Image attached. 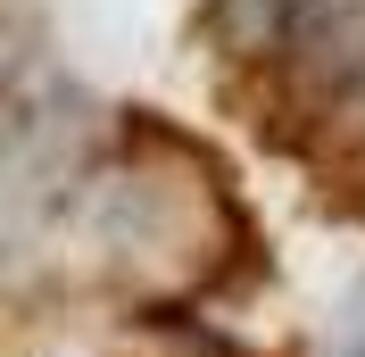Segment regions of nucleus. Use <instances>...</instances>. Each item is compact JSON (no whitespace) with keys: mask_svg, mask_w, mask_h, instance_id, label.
<instances>
[{"mask_svg":"<svg viewBox=\"0 0 365 357\" xmlns=\"http://www.w3.org/2000/svg\"><path fill=\"white\" fill-rule=\"evenodd\" d=\"M341 357H365V283H357V299H349V333H341Z\"/></svg>","mask_w":365,"mask_h":357,"instance_id":"nucleus-1","label":"nucleus"}]
</instances>
